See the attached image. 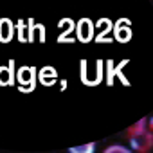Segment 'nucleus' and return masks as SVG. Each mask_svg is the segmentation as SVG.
<instances>
[{
    "label": "nucleus",
    "instance_id": "1",
    "mask_svg": "<svg viewBox=\"0 0 153 153\" xmlns=\"http://www.w3.org/2000/svg\"><path fill=\"white\" fill-rule=\"evenodd\" d=\"M16 81H18L22 92H33L34 87H36V81H38L36 68L34 67H22V68H18Z\"/></svg>",
    "mask_w": 153,
    "mask_h": 153
},
{
    "label": "nucleus",
    "instance_id": "9",
    "mask_svg": "<svg viewBox=\"0 0 153 153\" xmlns=\"http://www.w3.org/2000/svg\"><path fill=\"white\" fill-rule=\"evenodd\" d=\"M149 126H148V119H140V121H137L135 124H131L130 128H128V137H131V135H135V133H140V131H144V130H148Z\"/></svg>",
    "mask_w": 153,
    "mask_h": 153
},
{
    "label": "nucleus",
    "instance_id": "5",
    "mask_svg": "<svg viewBox=\"0 0 153 153\" xmlns=\"http://www.w3.org/2000/svg\"><path fill=\"white\" fill-rule=\"evenodd\" d=\"M96 42L97 43H108L110 42V33H114V24L108 20V18H101L97 24H96Z\"/></svg>",
    "mask_w": 153,
    "mask_h": 153
},
{
    "label": "nucleus",
    "instance_id": "3",
    "mask_svg": "<svg viewBox=\"0 0 153 153\" xmlns=\"http://www.w3.org/2000/svg\"><path fill=\"white\" fill-rule=\"evenodd\" d=\"M96 38V25L90 18H81L76 24V40L81 43H88Z\"/></svg>",
    "mask_w": 153,
    "mask_h": 153
},
{
    "label": "nucleus",
    "instance_id": "10",
    "mask_svg": "<svg viewBox=\"0 0 153 153\" xmlns=\"http://www.w3.org/2000/svg\"><path fill=\"white\" fill-rule=\"evenodd\" d=\"M96 149V142H87L81 146H72L68 148V153H94Z\"/></svg>",
    "mask_w": 153,
    "mask_h": 153
},
{
    "label": "nucleus",
    "instance_id": "12",
    "mask_svg": "<svg viewBox=\"0 0 153 153\" xmlns=\"http://www.w3.org/2000/svg\"><path fill=\"white\" fill-rule=\"evenodd\" d=\"M148 126H149V130L153 131V117H151V119H148Z\"/></svg>",
    "mask_w": 153,
    "mask_h": 153
},
{
    "label": "nucleus",
    "instance_id": "11",
    "mask_svg": "<svg viewBox=\"0 0 153 153\" xmlns=\"http://www.w3.org/2000/svg\"><path fill=\"white\" fill-rule=\"evenodd\" d=\"M103 153H131L128 148H124V146H121V144H114V146H108Z\"/></svg>",
    "mask_w": 153,
    "mask_h": 153
},
{
    "label": "nucleus",
    "instance_id": "7",
    "mask_svg": "<svg viewBox=\"0 0 153 153\" xmlns=\"http://www.w3.org/2000/svg\"><path fill=\"white\" fill-rule=\"evenodd\" d=\"M16 79V74H15V63L9 61L7 67H0V87H7L13 85Z\"/></svg>",
    "mask_w": 153,
    "mask_h": 153
},
{
    "label": "nucleus",
    "instance_id": "8",
    "mask_svg": "<svg viewBox=\"0 0 153 153\" xmlns=\"http://www.w3.org/2000/svg\"><path fill=\"white\" fill-rule=\"evenodd\" d=\"M38 79H40L42 85L52 87V85L56 83V79H58V72H56V68H52V67H43V68L38 72Z\"/></svg>",
    "mask_w": 153,
    "mask_h": 153
},
{
    "label": "nucleus",
    "instance_id": "2",
    "mask_svg": "<svg viewBox=\"0 0 153 153\" xmlns=\"http://www.w3.org/2000/svg\"><path fill=\"white\" fill-rule=\"evenodd\" d=\"M130 144L135 151L139 153H148L153 148V131L151 130H144L140 133H135L130 137Z\"/></svg>",
    "mask_w": 153,
    "mask_h": 153
},
{
    "label": "nucleus",
    "instance_id": "4",
    "mask_svg": "<svg viewBox=\"0 0 153 153\" xmlns=\"http://www.w3.org/2000/svg\"><path fill=\"white\" fill-rule=\"evenodd\" d=\"M114 38L119 42V43H128L131 40V27H130V20L126 18H121L115 22L114 25Z\"/></svg>",
    "mask_w": 153,
    "mask_h": 153
},
{
    "label": "nucleus",
    "instance_id": "6",
    "mask_svg": "<svg viewBox=\"0 0 153 153\" xmlns=\"http://www.w3.org/2000/svg\"><path fill=\"white\" fill-rule=\"evenodd\" d=\"M15 36V24L9 18H0V43H9Z\"/></svg>",
    "mask_w": 153,
    "mask_h": 153
}]
</instances>
